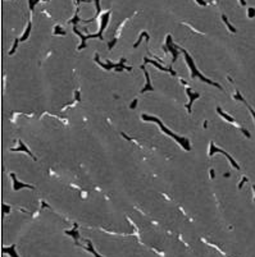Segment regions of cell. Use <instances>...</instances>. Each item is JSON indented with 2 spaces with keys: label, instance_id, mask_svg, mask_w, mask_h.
Segmentation results:
<instances>
[{
  "label": "cell",
  "instance_id": "cell-1",
  "mask_svg": "<svg viewBox=\"0 0 255 257\" xmlns=\"http://www.w3.org/2000/svg\"><path fill=\"white\" fill-rule=\"evenodd\" d=\"M142 119L144 120H146V122H155L158 124L159 127H160V129L164 132L166 134H168L169 137H172V138H174V141H177L181 146H183V148L186 150V151H190L191 150V146H190V142H188V140H186V138H183V137H180V136H177V134H174L173 132H171L168 128H166L163 126V123L159 120L158 118H155V117H151V115H146V114H142Z\"/></svg>",
  "mask_w": 255,
  "mask_h": 257
},
{
  "label": "cell",
  "instance_id": "cell-2",
  "mask_svg": "<svg viewBox=\"0 0 255 257\" xmlns=\"http://www.w3.org/2000/svg\"><path fill=\"white\" fill-rule=\"evenodd\" d=\"M182 53H183V55H185V59H186V63L188 64V67H190V69H191V78H196V77H199L203 82H205V83H209V84H211V86H215L217 88H222V86H220L219 83H215V82H213L211 79H209V78H206V77H204L201 73H200V70L196 68V65H195V63H194V60H192V58L188 55V53L186 50H182Z\"/></svg>",
  "mask_w": 255,
  "mask_h": 257
},
{
  "label": "cell",
  "instance_id": "cell-3",
  "mask_svg": "<svg viewBox=\"0 0 255 257\" xmlns=\"http://www.w3.org/2000/svg\"><path fill=\"white\" fill-rule=\"evenodd\" d=\"M95 62L99 63V64H100V65L104 68V69H106V70L112 69V68H115V69H118V70H122V69H124V68H126V67H124V58L120 59V62H119L118 64H113V63H110V62H108L106 64H104V63L100 62V59H99V55L95 54Z\"/></svg>",
  "mask_w": 255,
  "mask_h": 257
},
{
  "label": "cell",
  "instance_id": "cell-4",
  "mask_svg": "<svg viewBox=\"0 0 255 257\" xmlns=\"http://www.w3.org/2000/svg\"><path fill=\"white\" fill-rule=\"evenodd\" d=\"M215 152H220V153H223V155H224V156H226V157H227V159H228V160H230V161H231V164H232L233 166H235V168H236V169H239V170H240V166H239V165H237V164H236V161H235V160H233V159H232V156H231V155H228V153H227L226 151H223V150H220V148H218V147H215V145H214L213 142H211V143H210V151H209V156H213V155H214V153H215Z\"/></svg>",
  "mask_w": 255,
  "mask_h": 257
},
{
  "label": "cell",
  "instance_id": "cell-5",
  "mask_svg": "<svg viewBox=\"0 0 255 257\" xmlns=\"http://www.w3.org/2000/svg\"><path fill=\"white\" fill-rule=\"evenodd\" d=\"M109 15H110V12H106V13L103 14V17H101V26H100V31H99V33H98V35H90V36H87V38H92V37L103 38L101 35H103V32H104V29L106 27L108 22H109Z\"/></svg>",
  "mask_w": 255,
  "mask_h": 257
},
{
  "label": "cell",
  "instance_id": "cell-6",
  "mask_svg": "<svg viewBox=\"0 0 255 257\" xmlns=\"http://www.w3.org/2000/svg\"><path fill=\"white\" fill-rule=\"evenodd\" d=\"M10 177L13 179V188H14V191H19L21 188H30V189H33V186H31V184H26V183H21L18 179H17V177L14 174H10Z\"/></svg>",
  "mask_w": 255,
  "mask_h": 257
},
{
  "label": "cell",
  "instance_id": "cell-7",
  "mask_svg": "<svg viewBox=\"0 0 255 257\" xmlns=\"http://www.w3.org/2000/svg\"><path fill=\"white\" fill-rule=\"evenodd\" d=\"M186 93L188 95V98H190V101H188V104L186 105V108H187V110H188V113H191V105H192V102L196 100V98H199L200 97V93L199 92H192L191 91V88H186Z\"/></svg>",
  "mask_w": 255,
  "mask_h": 257
},
{
  "label": "cell",
  "instance_id": "cell-8",
  "mask_svg": "<svg viewBox=\"0 0 255 257\" xmlns=\"http://www.w3.org/2000/svg\"><path fill=\"white\" fill-rule=\"evenodd\" d=\"M142 70H144V73H145V78H146V84H145V88H142L141 90V92H146V91H153V86H151V82H150V76H149V73H148V70H146V68H145V64L144 65H141L140 67Z\"/></svg>",
  "mask_w": 255,
  "mask_h": 257
},
{
  "label": "cell",
  "instance_id": "cell-9",
  "mask_svg": "<svg viewBox=\"0 0 255 257\" xmlns=\"http://www.w3.org/2000/svg\"><path fill=\"white\" fill-rule=\"evenodd\" d=\"M167 46H168V49L172 51V54H173V60H172V63H174V62L177 60V57H178V46L173 48V45H172V38H171V36L167 37Z\"/></svg>",
  "mask_w": 255,
  "mask_h": 257
},
{
  "label": "cell",
  "instance_id": "cell-10",
  "mask_svg": "<svg viewBox=\"0 0 255 257\" xmlns=\"http://www.w3.org/2000/svg\"><path fill=\"white\" fill-rule=\"evenodd\" d=\"M144 62H145V63H150V64H153V65L158 67L159 69L163 70V72H169V73H171L172 76H174V74H176V72H174L173 69H171V68H164L163 65H160V64H158L157 62H154V60H150V59H148V58H144Z\"/></svg>",
  "mask_w": 255,
  "mask_h": 257
},
{
  "label": "cell",
  "instance_id": "cell-11",
  "mask_svg": "<svg viewBox=\"0 0 255 257\" xmlns=\"http://www.w3.org/2000/svg\"><path fill=\"white\" fill-rule=\"evenodd\" d=\"M12 151H26V152H27V153H28V155H30V156H31V157H32V159H33V160H36V157H35V156H33V155H32V153H31V152H30V150L27 148V146H26V145H24V143L22 142V141H19V147H17V148H12Z\"/></svg>",
  "mask_w": 255,
  "mask_h": 257
},
{
  "label": "cell",
  "instance_id": "cell-12",
  "mask_svg": "<svg viewBox=\"0 0 255 257\" xmlns=\"http://www.w3.org/2000/svg\"><path fill=\"white\" fill-rule=\"evenodd\" d=\"M235 98H237V100H240V101H242V102H244V104H245L246 106H248V108H249V110H250V113H251V114H253V117H254V119H255V111H254V110L251 109V106H250V105L248 104V102H246V101H245V98H242V96H241V95H240V92H239V91H237V92H236V96H235Z\"/></svg>",
  "mask_w": 255,
  "mask_h": 257
},
{
  "label": "cell",
  "instance_id": "cell-13",
  "mask_svg": "<svg viewBox=\"0 0 255 257\" xmlns=\"http://www.w3.org/2000/svg\"><path fill=\"white\" fill-rule=\"evenodd\" d=\"M73 31H75V32L77 33V35H78V36L82 38V44H81V46H80L78 49H80V50H81V49H84L85 46H86V40H87V36H84V35H82V33L78 31V29H77V27H76V26H75V27H73Z\"/></svg>",
  "mask_w": 255,
  "mask_h": 257
},
{
  "label": "cell",
  "instance_id": "cell-14",
  "mask_svg": "<svg viewBox=\"0 0 255 257\" xmlns=\"http://www.w3.org/2000/svg\"><path fill=\"white\" fill-rule=\"evenodd\" d=\"M217 111H218V113H219L220 115H222V117H223V118H226V120H228V122H231V123H235V119H233L232 117H230V115H227L226 113H223V111H222V109H220V108H219V106H218V108H217Z\"/></svg>",
  "mask_w": 255,
  "mask_h": 257
},
{
  "label": "cell",
  "instance_id": "cell-15",
  "mask_svg": "<svg viewBox=\"0 0 255 257\" xmlns=\"http://www.w3.org/2000/svg\"><path fill=\"white\" fill-rule=\"evenodd\" d=\"M31 27H32V24H31V22H30L28 26H27V29H26V32L23 33V36L19 38V41H24V40H27V38H28V35H30V32H31Z\"/></svg>",
  "mask_w": 255,
  "mask_h": 257
},
{
  "label": "cell",
  "instance_id": "cell-16",
  "mask_svg": "<svg viewBox=\"0 0 255 257\" xmlns=\"http://www.w3.org/2000/svg\"><path fill=\"white\" fill-rule=\"evenodd\" d=\"M222 17H223V21H224V23H226V24H227V27H228V28H230V29H231V31H232V32H236V28H233V27H232V24H231L230 22H228V19H227V17H226V15H222Z\"/></svg>",
  "mask_w": 255,
  "mask_h": 257
},
{
  "label": "cell",
  "instance_id": "cell-17",
  "mask_svg": "<svg viewBox=\"0 0 255 257\" xmlns=\"http://www.w3.org/2000/svg\"><path fill=\"white\" fill-rule=\"evenodd\" d=\"M54 33L55 35H66V31H63V29L60 28V26H57L54 29Z\"/></svg>",
  "mask_w": 255,
  "mask_h": 257
},
{
  "label": "cell",
  "instance_id": "cell-18",
  "mask_svg": "<svg viewBox=\"0 0 255 257\" xmlns=\"http://www.w3.org/2000/svg\"><path fill=\"white\" fill-rule=\"evenodd\" d=\"M89 251L91 252V253H92L95 257H101V256H99V255L96 253V251H95L94 248H92V243H91V242H89Z\"/></svg>",
  "mask_w": 255,
  "mask_h": 257
},
{
  "label": "cell",
  "instance_id": "cell-19",
  "mask_svg": "<svg viewBox=\"0 0 255 257\" xmlns=\"http://www.w3.org/2000/svg\"><path fill=\"white\" fill-rule=\"evenodd\" d=\"M38 1H40V0H30V10L32 12L33 8H35V5H36Z\"/></svg>",
  "mask_w": 255,
  "mask_h": 257
},
{
  "label": "cell",
  "instance_id": "cell-20",
  "mask_svg": "<svg viewBox=\"0 0 255 257\" xmlns=\"http://www.w3.org/2000/svg\"><path fill=\"white\" fill-rule=\"evenodd\" d=\"M146 35H148V33H146V32H142V33H141V36H140V38H139V40H137V42H136L135 45H133V48H137V45H140V42H141V40H142V37H145Z\"/></svg>",
  "mask_w": 255,
  "mask_h": 257
},
{
  "label": "cell",
  "instance_id": "cell-21",
  "mask_svg": "<svg viewBox=\"0 0 255 257\" xmlns=\"http://www.w3.org/2000/svg\"><path fill=\"white\" fill-rule=\"evenodd\" d=\"M100 0H95V4H96V15L100 13V4H99Z\"/></svg>",
  "mask_w": 255,
  "mask_h": 257
},
{
  "label": "cell",
  "instance_id": "cell-22",
  "mask_svg": "<svg viewBox=\"0 0 255 257\" xmlns=\"http://www.w3.org/2000/svg\"><path fill=\"white\" fill-rule=\"evenodd\" d=\"M136 105H137V98H136V100H133V102L131 104V109H135Z\"/></svg>",
  "mask_w": 255,
  "mask_h": 257
},
{
  "label": "cell",
  "instance_id": "cell-23",
  "mask_svg": "<svg viewBox=\"0 0 255 257\" xmlns=\"http://www.w3.org/2000/svg\"><path fill=\"white\" fill-rule=\"evenodd\" d=\"M196 1H197L199 4H200V5H206V3L204 1V0H196Z\"/></svg>",
  "mask_w": 255,
  "mask_h": 257
},
{
  "label": "cell",
  "instance_id": "cell-24",
  "mask_svg": "<svg viewBox=\"0 0 255 257\" xmlns=\"http://www.w3.org/2000/svg\"><path fill=\"white\" fill-rule=\"evenodd\" d=\"M254 15V9H250L249 10V17H253Z\"/></svg>",
  "mask_w": 255,
  "mask_h": 257
},
{
  "label": "cell",
  "instance_id": "cell-25",
  "mask_svg": "<svg viewBox=\"0 0 255 257\" xmlns=\"http://www.w3.org/2000/svg\"><path fill=\"white\" fill-rule=\"evenodd\" d=\"M77 3H80V1H85V3H90V0H76Z\"/></svg>",
  "mask_w": 255,
  "mask_h": 257
},
{
  "label": "cell",
  "instance_id": "cell-26",
  "mask_svg": "<svg viewBox=\"0 0 255 257\" xmlns=\"http://www.w3.org/2000/svg\"><path fill=\"white\" fill-rule=\"evenodd\" d=\"M240 1H241V4H242V5H245V4H246V3H245V0H240Z\"/></svg>",
  "mask_w": 255,
  "mask_h": 257
},
{
  "label": "cell",
  "instance_id": "cell-27",
  "mask_svg": "<svg viewBox=\"0 0 255 257\" xmlns=\"http://www.w3.org/2000/svg\"><path fill=\"white\" fill-rule=\"evenodd\" d=\"M253 188H254V192H255V186H254V187H253ZM254 200H255V198H254Z\"/></svg>",
  "mask_w": 255,
  "mask_h": 257
},
{
  "label": "cell",
  "instance_id": "cell-28",
  "mask_svg": "<svg viewBox=\"0 0 255 257\" xmlns=\"http://www.w3.org/2000/svg\"><path fill=\"white\" fill-rule=\"evenodd\" d=\"M45 1H47V0H45Z\"/></svg>",
  "mask_w": 255,
  "mask_h": 257
}]
</instances>
